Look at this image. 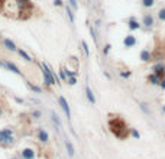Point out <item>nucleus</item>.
Here are the masks:
<instances>
[{"instance_id": "obj_1", "label": "nucleus", "mask_w": 165, "mask_h": 159, "mask_svg": "<svg viewBox=\"0 0 165 159\" xmlns=\"http://www.w3.org/2000/svg\"><path fill=\"white\" fill-rule=\"evenodd\" d=\"M107 126L109 130L112 132V135H114L120 141L126 139L127 136L130 135V127L127 126L125 119L122 116H119V114H109Z\"/></svg>"}, {"instance_id": "obj_2", "label": "nucleus", "mask_w": 165, "mask_h": 159, "mask_svg": "<svg viewBox=\"0 0 165 159\" xmlns=\"http://www.w3.org/2000/svg\"><path fill=\"white\" fill-rule=\"evenodd\" d=\"M41 72H42L43 83H45V87H47V88H49V87H52V85H55V84H58V85L61 84L57 74L49 68V65H48L45 61L41 62Z\"/></svg>"}, {"instance_id": "obj_3", "label": "nucleus", "mask_w": 165, "mask_h": 159, "mask_svg": "<svg viewBox=\"0 0 165 159\" xmlns=\"http://www.w3.org/2000/svg\"><path fill=\"white\" fill-rule=\"evenodd\" d=\"M16 137H14V129L13 127H3L0 130V146L2 148H10L14 145Z\"/></svg>"}, {"instance_id": "obj_4", "label": "nucleus", "mask_w": 165, "mask_h": 159, "mask_svg": "<svg viewBox=\"0 0 165 159\" xmlns=\"http://www.w3.org/2000/svg\"><path fill=\"white\" fill-rule=\"evenodd\" d=\"M16 5L19 7V12H33L35 9L31 0H16Z\"/></svg>"}, {"instance_id": "obj_5", "label": "nucleus", "mask_w": 165, "mask_h": 159, "mask_svg": "<svg viewBox=\"0 0 165 159\" xmlns=\"http://www.w3.org/2000/svg\"><path fill=\"white\" fill-rule=\"evenodd\" d=\"M141 23H142V26L146 28V29L154 28V25H155V18H154V14L152 13H145L143 16H142Z\"/></svg>"}, {"instance_id": "obj_6", "label": "nucleus", "mask_w": 165, "mask_h": 159, "mask_svg": "<svg viewBox=\"0 0 165 159\" xmlns=\"http://www.w3.org/2000/svg\"><path fill=\"white\" fill-rule=\"evenodd\" d=\"M151 71H152V72H154L155 75H158L159 78H164V77H165V64H164L162 61L155 62V64L152 65Z\"/></svg>"}, {"instance_id": "obj_7", "label": "nucleus", "mask_w": 165, "mask_h": 159, "mask_svg": "<svg viewBox=\"0 0 165 159\" xmlns=\"http://www.w3.org/2000/svg\"><path fill=\"white\" fill-rule=\"evenodd\" d=\"M58 103H60V107L62 108V112L65 113L67 119L70 120V119H71V108H70L68 101L65 100V97H64V96H60V97H58Z\"/></svg>"}, {"instance_id": "obj_8", "label": "nucleus", "mask_w": 165, "mask_h": 159, "mask_svg": "<svg viewBox=\"0 0 165 159\" xmlns=\"http://www.w3.org/2000/svg\"><path fill=\"white\" fill-rule=\"evenodd\" d=\"M136 43H138V39L135 35H132V33H129V35H126V36L123 38V47L126 48V49L133 48Z\"/></svg>"}, {"instance_id": "obj_9", "label": "nucleus", "mask_w": 165, "mask_h": 159, "mask_svg": "<svg viewBox=\"0 0 165 159\" xmlns=\"http://www.w3.org/2000/svg\"><path fill=\"white\" fill-rule=\"evenodd\" d=\"M127 28H129L130 32H135V31H139L142 28V23L135 16H130V18L127 19Z\"/></svg>"}, {"instance_id": "obj_10", "label": "nucleus", "mask_w": 165, "mask_h": 159, "mask_svg": "<svg viewBox=\"0 0 165 159\" xmlns=\"http://www.w3.org/2000/svg\"><path fill=\"white\" fill-rule=\"evenodd\" d=\"M20 158L22 159H35L36 158V152L33 148H23L20 149Z\"/></svg>"}, {"instance_id": "obj_11", "label": "nucleus", "mask_w": 165, "mask_h": 159, "mask_svg": "<svg viewBox=\"0 0 165 159\" xmlns=\"http://www.w3.org/2000/svg\"><path fill=\"white\" fill-rule=\"evenodd\" d=\"M2 43H3V47L6 48V51H9V52H18V49H19V47H18L12 39H9V38H5V39L2 41Z\"/></svg>"}, {"instance_id": "obj_12", "label": "nucleus", "mask_w": 165, "mask_h": 159, "mask_svg": "<svg viewBox=\"0 0 165 159\" xmlns=\"http://www.w3.org/2000/svg\"><path fill=\"white\" fill-rule=\"evenodd\" d=\"M139 59H141L142 62H151L152 59H154V55H152V52L149 51V49H142V51L139 52Z\"/></svg>"}, {"instance_id": "obj_13", "label": "nucleus", "mask_w": 165, "mask_h": 159, "mask_svg": "<svg viewBox=\"0 0 165 159\" xmlns=\"http://www.w3.org/2000/svg\"><path fill=\"white\" fill-rule=\"evenodd\" d=\"M36 135H38V141L42 142V143H48L49 141V135H48V132L42 127H39L38 130H36Z\"/></svg>"}, {"instance_id": "obj_14", "label": "nucleus", "mask_w": 165, "mask_h": 159, "mask_svg": "<svg viewBox=\"0 0 165 159\" xmlns=\"http://www.w3.org/2000/svg\"><path fill=\"white\" fill-rule=\"evenodd\" d=\"M84 91H85V97H87V100H89V103L94 106V104L97 103V100H96V96H94V93H93V90L90 88L89 85H85Z\"/></svg>"}, {"instance_id": "obj_15", "label": "nucleus", "mask_w": 165, "mask_h": 159, "mask_svg": "<svg viewBox=\"0 0 165 159\" xmlns=\"http://www.w3.org/2000/svg\"><path fill=\"white\" fill-rule=\"evenodd\" d=\"M161 80H162V78H159V77H158V75H155L154 72H151V74L146 77V81H148L151 85H159L161 84Z\"/></svg>"}, {"instance_id": "obj_16", "label": "nucleus", "mask_w": 165, "mask_h": 159, "mask_svg": "<svg viewBox=\"0 0 165 159\" xmlns=\"http://www.w3.org/2000/svg\"><path fill=\"white\" fill-rule=\"evenodd\" d=\"M64 145H65V149H67V152H68V156H70V158H72V156L76 155V149H74L72 142H71L70 139H65V141H64Z\"/></svg>"}, {"instance_id": "obj_17", "label": "nucleus", "mask_w": 165, "mask_h": 159, "mask_svg": "<svg viewBox=\"0 0 165 159\" xmlns=\"http://www.w3.org/2000/svg\"><path fill=\"white\" fill-rule=\"evenodd\" d=\"M18 54H19V56L22 58V59H23V61H26V62H32L33 61L32 56L29 55V54L25 51V49H22V48H19V49H18Z\"/></svg>"}, {"instance_id": "obj_18", "label": "nucleus", "mask_w": 165, "mask_h": 159, "mask_svg": "<svg viewBox=\"0 0 165 159\" xmlns=\"http://www.w3.org/2000/svg\"><path fill=\"white\" fill-rule=\"evenodd\" d=\"M26 84H28V87L31 88V91H33L35 94H42V87H39V85H36V84H32L31 81H26Z\"/></svg>"}, {"instance_id": "obj_19", "label": "nucleus", "mask_w": 165, "mask_h": 159, "mask_svg": "<svg viewBox=\"0 0 165 159\" xmlns=\"http://www.w3.org/2000/svg\"><path fill=\"white\" fill-rule=\"evenodd\" d=\"M65 12H67V16H68V19H70V22H71V23H74V22H76V14H74V10L71 9L70 5L65 6Z\"/></svg>"}, {"instance_id": "obj_20", "label": "nucleus", "mask_w": 165, "mask_h": 159, "mask_svg": "<svg viewBox=\"0 0 165 159\" xmlns=\"http://www.w3.org/2000/svg\"><path fill=\"white\" fill-rule=\"evenodd\" d=\"M156 3V0H141V5L145 7V9H151L154 7Z\"/></svg>"}, {"instance_id": "obj_21", "label": "nucleus", "mask_w": 165, "mask_h": 159, "mask_svg": "<svg viewBox=\"0 0 165 159\" xmlns=\"http://www.w3.org/2000/svg\"><path fill=\"white\" fill-rule=\"evenodd\" d=\"M51 117H52V122L55 123L58 127H61L62 126V123H61V119H60V116H58L55 112H51Z\"/></svg>"}, {"instance_id": "obj_22", "label": "nucleus", "mask_w": 165, "mask_h": 159, "mask_svg": "<svg viewBox=\"0 0 165 159\" xmlns=\"http://www.w3.org/2000/svg\"><path fill=\"white\" fill-rule=\"evenodd\" d=\"M31 117H32V119H35V120H38V119H41V117H42V112H41L39 108H33L32 112H31Z\"/></svg>"}, {"instance_id": "obj_23", "label": "nucleus", "mask_w": 165, "mask_h": 159, "mask_svg": "<svg viewBox=\"0 0 165 159\" xmlns=\"http://www.w3.org/2000/svg\"><path fill=\"white\" fill-rule=\"evenodd\" d=\"M139 107H141V110H142L143 113H145V114H148V116L151 114V108H149L148 103H145V101H142V103H139Z\"/></svg>"}, {"instance_id": "obj_24", "label": "nucleus", "mask_w": 165, "mask_h": 159, "mask_svg": "<svg viewBox=\"0 0 165 159\" xmlns=\"http://www.w3.org/2000/svg\"><path fill=\"white\" fill-rule=\"evenodd\" d=\"M81 48H83V52H84L85 58H89L90 56V49H89V45H87L85 41H81Z\"/></svg>"}, {"instance_id": "obj_25", "label": "nucleus", "mask_w": 165, "mask_h": 159, "mask_svg": "<svg viewBox=\"0 0 165 159\" xmlns=\"http://www.w3.org/2000/svg\"><path fill=\"white\" fill-rule=\"evenodd\" d=\"M119 75H120L122 78H130V77H132V71H129V70H120V71H119Z\"/></svg>"}, {"instance_id": "obj_26", "label": "nucleus", "mask_w": 165, "mask_h": 159, "mask_svg": "<svg viewBox=\"0 0 165 159\" xmlns=\"http://www.w3.org/2000/svg\"><path fill=\"white\" fill-rule=\"evenodd\" d=\"M130 136H132L133 139H141V133H139L135 127H130Z\"/></svg>"}, {"instance_id": "obj_27", "label": "nucleus", "mask_w": 165, "mask_h": 159, "mask_svg": "<svg viewBox=\"0 0 165 159\" xmlns=\"http://www.w3.org/2000/svg\"><path fill=\"white\" fill-rule=\"evenodd\" d=\"M158 19H159L161 22H165V7H161L158 10Z\"/></svg>"}, {"instance_id": "obj_28", "label": "nucleus", "mask_w": 165, "mask_h": 159, "mask_svg": "<svg viewBox=\"0 0 165 159\" xmlns=\"http://www.w3.org/2000/svg\"><path fill=\"white\" fill-rule=\"evenodd\" d=\"M68 5L71 6V9L74 10V12L78 10V3H77V0H68Z\"/></svg>"}, {"instance_id": "obj_29", "label": "nucleus", "mask_w": 165, "mask_h": 159, "mask_svg": "<svg viewBox=\"0 0 165 159\" xmlns=\"http://www.w3.org/2000/svg\"><path fill=\"white\" fill-rule=\"evenodd\" d=\"M110 49H112V45H110V43H106V45H104V48H103V55L107 56L109 52H110Z\"/></svg>"}, {"instance_id": "obj_30", "label": "nucleus", "mask_w": 165, "mask_h": 159, "mask_svg": "<svg viewBox=\"0 0 165 159\" xmlns=\"http://www.w3.org/2000/svg\"><path fill=\"white\" fill-rule=\"evenodd\" d=\"M67 83H68V85H76L77 84V77H68Z\"/></svg>"}, {"instance_id": "obj_31", "label": "nucleus", "mask_w": 165, "mask_h": 159, "mask_svg": "<svg viewBox=\"0 0 165 159\" xmlns=\"http://www.w3.org/2000/svg\"><path fill=\"white\" fill-rule=\"evenodd\" d=\"M60 78H61L64 83H67V75H65V72H64V68L60 70Z\"/></svg>"}, {"instance_id": "obj_32", "label": "nucleus", "mask_w": 165, "mask_h": 159, "mask_svg": "<svg viewBox=\"0 0 165 159\" xmlns=\"http://www.w3.org/2000/svg\"><path fill=\"white\" fill-rule=\"evenodd\" d=\"M90 33H91V38H93V41L97 43V38H96V32H94V28H93V26H90Z\"/></svg>"}, {"instance_id": "obj_33", "label": "nucleus", "mask_w": 165, "mask_h": 159, "mask_svg": "<svg viewBox=\"0 0 165 159\" xmlns=\"http://www.w3.org/2000/svg\"><path fill=\"white\" fill-rule=\"evenodd\" d=\"M54 6L61 7V6H64V2H62V0H54Z\"/></svg>"}, {"instance_id": "obj_34", "label": "nucleus", "mask_w": 165, "mask_h": 159, "mask_svg": "<svg viewBox=\"0 0 165 159\" xmlns=\"http://www.w3.org/2000/svg\"><path fill=\"white\" fill-rule=\"evenodd\" d=\"M3 114H5V106H3V104L0 103V119L3 117Z\"/></svg>"}, {"instance_id": "obj_35", "label": "nucleus", "mask_w": 165, "mask_h": 159, "mask_svg": "<svg viewBox=\"0 0 165 159\" xmlns=\"http://www.w3.org/2000/svg\"><path fill=\"white\" fill-rule=\"evenodd\" d=\"M159 87H161V88H162V90H165V77H164V78H162V80H161V84H159Z\"/></svg>"}, {"instance_id": "obj_36", "label": "nucleus", "mask_w": 165, "mask_h": 159, "mask_svg": "<svg viewBox=\"0 0 165 159\" xmlns=\"http://www.w3.org/2000/svg\"><path fill=\"white\" fill-rule=\"evenodd\" d=\"M103 74H104V77H106V78H107V80H112V75L109 74L107 71H103Z\"/></svg>"}, {"instance_id": "obj_37", "label": "nucleus", "mask_w": 165, "mask_h": 159, "mask_svg": "<svg viewBox=\"0 0 165 159\" xmlns=\"http://www.w3.org/2000/svg\"><path fill=\"white\" fill-rule=\"evenodd\" d=\"M14 100H16V103H19V104H23L25 101L22 100V98H19V97H14Z\"/></svg>"}, {"instance_id": "obj_38", "label": "nucleus", "mask_w": 165, "mask_h": 159, "mask_svg": "<svg viewBox=\"0 0 165 159\" xmlns=\"http://www.w3.org/2000/svg\"><path fill=\"white\" fill-rule=\"evenodd\" d=\"M162 113H165V104L162 106Z\"/></svg>"}, {"instance_id": "obj_39", "label": "nucleus", "mask_w": 165, "mask_h": 159, "mask_svg": "<svg viewBox=\"0 0 165 159\" xmlns=\"http://www.w3.org/2000/svg\"><path fill=\"white\" fill-rule=\"evenodd\" d=\"M10 159H20V158H18V156H13V158H10Z\"/></svg>"}, {"instance_id": "obj_40", "label": "nucleus", "mask_w": 165, "mask_h": 159, "mask_svg": "<svg viewBox=\"0 0 165 159\" xmlns=\"http://www.w3.org/2000/svg\"><path fill=\"white\" fill-rule=\"evenodd\" d=\"M0 36H2V32H0Z\"/></svg>"}]
</instances>
